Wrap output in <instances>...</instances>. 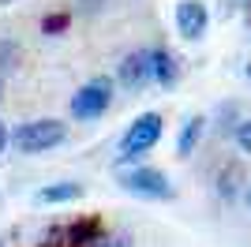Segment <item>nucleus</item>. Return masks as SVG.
<instances>
[{
    "mask_svg": "<svg viewBox=\"0 0 251 247\" xmlns=\"http://www.w3.org/2000/svg\"><path fill=\"white\" fill-rule=\"evenodd\" d=\"M105 8H109V0H75V11H79V15H86V19L101 15Z\"/></svg>",
    "mask_w": 251,
    "mask_h": 247,
    "instance_id": "dca6fc26",
    "label": "nucleus"
},
{
    "mask_svg": "<svg viewBox=\"0 0 251 247\" xmlns=\"http://www.w3.org/2000/svg\"><path fill=\"white\" fill-rule=\"evenodd\" d=\"M4 4H11V0H0V8H4Z\"/></svg>",
    "mask_w": 251,
    "mask_h": 247,
    "instance_id": "4be33fe9",
    "label": "nucleus"
},
{
    "mask_svg": "<svg viewBox=\"0 0 251 247\" xmlns=\"http://www.w3.org/2000/svg\"><path fill=\"white\" fill-rule=\"evenodd\" d=\"M116 86H124L127 94H143L154 86V52L150 49H131L124 60L116 64Z\"/></svg>",
    "mask_w": 251,
    "mask_h": 247,
    "instance_id": "39448f33",
    "label": "nucleus"
},
{
    "mask_svg": "<svg viewBox=\"0 0 251 247\" xmlns=\"http://www.w3.org/2000/svg\"><path fill=\"white\" fill-rule=\"evenodd\" d=\"M206 127H210V120L202 113L184 116V124H180V131H176V157H191L195 154L199 143L206 139Z\"/></svg>",
    "mask_w": 251,
    "mask_h": 247,
    "instance_id": "9d476101",
    "label": "nucleus"
},
{
    "mask_svg": "<svg viewBox=\"0 0 251 247\" xmlns=\"http://www.w3.org/2000/svg\"><path fill=\"white\" fill-rule=\"evenodd\" d=\"M236 127H240V105H236V101H221L218 116H214V131L225 139V135H232Z\"/></svg>",
    "mask_w": 251,
    "mask_h": 247,
    "instance_id": "9b49d317",
    "label": "nucleus"
},
{
    "mask_svg": "<svg viewBox=\"0 0 251 247\" xmlns=\"http://www.w3.org/2000/svg\"><path fill=\"white\" fill-rule=\"evenodd\" d=\"M154 86H161V90H173L180 82V75H184V64H180V56L169 45H154Z\"/></svg>",
    "mask_w": 251,
    "mask_h": 247,
    "instance_id": "1a4fd4ad",
    "label": "nucleus"
},
{
    "mask_svg": "<svg viewBox=\"0 0 251 247\" xmlns=\"http://www.w3.org/2000/svg\"><path fill=\"white\" fill-rule=\"evenodd\" d=\"M68 30H72V11H49V15H42L45 38H64Z\"/></svg>",
    "mask_w": 251,
    "mask_h": 247,
    "instance_id": "ddd939ff",
    "label": "nucleus"
},
{
    "mask_svg": "<svg viewBox=\"0 0 251 247\" xmlns=\"http://www.w3.org/2000/svg\"><path fill=\"white\" fill-rule=\"evenodd\" d=\"M173 23H176V34L184 41H202L210 30V8L202 0H180L173 11Z\"/></svg>",
    "mask_w": 251,
    "mask_h": 247,
    "instance_id": "423d86ee",
    "label": "nucleus"
},
{
    "mask_svg": "<svg viewBox=\"0 0 251 247\" xmlns=\"http://www.w3.org/2000/svg\"><path fill=\"white\" fill-rule=\"evenodd\" d=\"M165 135V116L161 113H139L135 120L127 124V131L120 135V146H116V169H127V165H139L143 157L161 143Z\"/></svg>",
    "mask_w": 251,
    "mask_h": 247,
    "instance_id": "f257e3e1",
    "label": "nucleus"
},
{
    "mask_svg": "<svg viewBox=\"0 0 251 247\" xmlns=\"http://www.w3.org/2000/svg\"><path fill=\"white\" fill-rule=\"evenodd\" d=\"M94 247H135V236L124 232V228H120V232H109V228H105V236L98 240Z\"/></svg>",
    "mask_w": 251,
    "mask_h": 247,
    "instance_id": "4468645a",
    "label": "nucleus"
},
{
    "mask_svg": "<svg viewBox=\"0 0 251 247\" xmlns=\"http://www.w3.org/2000/svg\"><path fill=\"white\" fill-rule=\"evenodd\" d=\"M0 206H4V195H0Z\"/></svg>",
    "mask_w": 251,
    "mask_h": 247,
    "instance_id": "5701e85b",
    "label": "nucleus"
},
{
    "mask_svg": "<svg viewBox=\"0 0 251 247\" xmlns=\"http://www.w3.org/2000/svg\"><path fill=\"white\" fill-rule=\"evenodd\" d=\"M244 75H248V82H251V64H248V68H244Z\"/></svg>",
    "mask_w": 251,
    "mask_h": 247,
    "instance_id": "412c9836",
    "label": "nucleus"
},
{
    "mask_svg": "<svg viewBox=\"0 0 251 247\" xmlns=\"http://www.w3.org/2000/svg\"><path fill=\"white\" fill-rule=\"evenodd\" d=\"M244 187H248V176H244L240 161H225L218 173H214V195H218L221 202L244 198Z\"/></svg>",
    "mask_w": 251,
    "mask_h": 247,
    "instance_id": "0eeeda50",
    "label": "nucleus"
},
{
    "mask_svg": "<svg viewBox=\"0 0 251 247\" xmlns=\"http://www.w3.org/2000/svg\"><path fill=\"white\" fill-rule=\"evenodd\" d=\"M64 143H68V124L56 120V116H38V120H26L11 131V150L23 157L49 154Z\"/></svg>",
    "mask_w": 251,
    "mask_h": 247,
    "instance_id": "f03ea898",
    "label": "nucleus"
},
{
    "mask_svg": "<svg viewBox=\"0 0 251 247\" xmlns=\"http://www.w3.org/2000/svg\"><path fill=\"white\" fill-rule=\"evenodd\" d=\"M248 19H251V8H248Z\"/></svg>",
    "mask_w": 251,
    "mask_h": 247,
    "instance_id": "393cba45",
    "label": "nucleus"
},
{
    "mask_svg": "<svg viewBox=\"0 0 251 247\" xmlns=\"http://www.w3.org/2000/svg\"><path fill=\"white\" fill-rule=\"evenodd\" d=\"M0 247H4V236H0Z\"/></svg>",
    "mask_w": 251,
    "mask_h": 247,
    "instance_id": "b1692460",
    "label": "nucleus"
},
{
    "mask_svg": "<svg viewBox=\"0 0 251 247\" xmlns=\"http://www.w3.org/2000/svg\"><path fill=\"white\" fill-rule=\"evenodd\" d=\"M19 64H23L19 41L4 38V41H0V75H4V79H8V75H19Z\"/></svg>",
    "mask_w": 251,
    "mask_h": 247,
    "instance_id": "f8f14e48",
    "label": "nucleus"
},
{
    "mask_svg": "<svg viewBox=\"0 0 251 247\" xmlns=\"http://www.w3.org/2000/svg\"><path fill=\"white\" fill-rule=\"evenodd\" d=\"M8 146H11V127L8 120H0V154H8Z\"/></svg>",
    "mask_w": 251,
    "mask_h": 247,
    "instance_id": "a211bd4d",
    "label": "nucleus"
},
{
    "mask_svg": "<svg viewBox=\"0 0 251 247\" xmlns=\"http://www.w3.org/2000/svg\"><path fill=\"white\" fill-rule=\"evenodd\" d=\"M86 195V187L79 180H56V184H42L34 191V206H68L79 202Z\"/></svg>",
    "mask_w": 251,
    "mask_h": 247,
    "instance_id": "6e6552de",
    "label": "nucleus"
},
{
    "mask_svg": "<svg viewBox=\"0 0 251 247\" xmlns=\"http://www.w3.org/2000/svg\"><path fill=\"white\" fill-rule=\"evenodd\" d=\"M232 143H236V150H240L244 157H251V116L240 120V127L232 131Z\"/></svg>",
    "mask_w": 251,
    "mask_h": 247,
    "instance_id": "2eb2a0df",
    "label": "nucleus"
},
{
    "mask_svg": "<svg viewBox=\"0 0 251 247\" xmlns=\"http://www.w3.org/2000/svg\"><path fill=\"white\" fill-rule=\"evenodd\" d=\"M251 0H218V15L221 19H229V15H236V11H248Z\"/></svg>",
    "mask_w": 251,
    "mask_h": 247,
    "instance_id": "f3484780",
    "label": "nucleus"
},
{
    "mask_svg": "<svg viewBox=\"0 0 251 247\" xmlns=\"http://www.w3.org/2000/svg\"><path fill=\"white\" fill-rule=\"evenodd\" d=\"M0 101H4V75H0Z\"/></svg>",
    "mask_w": 251,
    "mask_h": 247,
    "instance_id": "aec40b11",
    "label": "nucleus"
},
{
    "mask_svg": "<svg viewBox=\"0 0 251 247\" xmlns=\"http://www.w3.org/2000/svg\"><path fill=\"white\" fill-rule=\"evenodd\" d=\"M244 206H248V210H251V184L244 187Z\"/></svg>",
    "mask_w": 251,
    "mask_h": 247,
    "instance_id": "6ab92c4d",
    "label": "nucleus"
},
{
    "mask_svg": "<svg viewBox=\"0 0 251 247\" xmlns=\"http://www.w3.org/2000/svg\"><path fill=\"white\" fill-rule=\"evenodd\" d=\"M113 98H116V79L94 75V79H86L83 86L72 94L68 113H72V120H79V124H94L113 109Z\"/></svg>",
    "mask_w": 251,
    "mask_h": 247,
    "instance_id": "20e7f679",
    "label": "nucleus"
},
{
    "mask_svg": "<svg viewBox=\"0 0 251 247\" xmlns=\"http://www.w3.org/2000/svg\"><path fill=\"white\" fill-rule=\"evenodd\" d=\"M116 184L120 191L131 198H143V202H169V198H176V187L169 180L161 169L154 165H127V169H116Z\"/></svg>",
    "mask_w": 251,
    "mask_h": 247,
    "instance_id": "7ed1b4c3",
    "label": "nucleus"
}]
</instances>
